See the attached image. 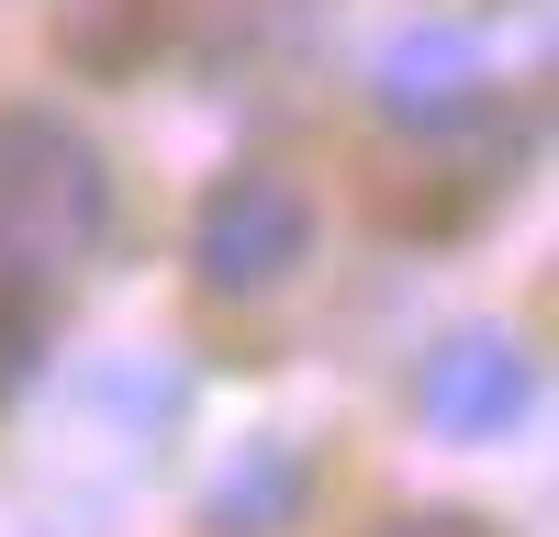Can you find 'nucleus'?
Returning <instances> with one entry per match:
<instances>
[{
	"instance_id": "1",
	"label": "nucleus",
	"mask_w": 559,
	"mask_h": 537,
	"mask_svg": "<svg viewBox=\"0 0 559 537\" xmlns=\"http://www.w3.org/2000/svg\"><path fill=\"white\" fill-rule=\"evenodd\" d=\"M112 224V168L57 112H0V268H68Z\"/></svg>"
},
{
	"instance_id": "2",
	"label": "nucleus",
	"mask_w": 559,
	"mask_h": 537,
	"mask_svg": "<svg viewBox=\"0 0 559 537\" xmlns=\"http://www.w3.org/2000/svg\"><path fill=\"white\" fill-rule=\"evenodd\" d=\"M302 258H313V202L280 168H236L224 191H202V213H191V281L202 291L258 302V291L292 281Z\"/></svg>"
},
{
	"instance_id": "3",
	"label": "nucleus",
	"mask_w": 559,
	"mask_h": 537,
	"mask_svg": "<svg viewBox=\"0 0 559 537\" xmlns=\"http://www.w3.org/2000/svg\"><path fill=\"white\" fill-rule=\"evenodd\" d=\"M414 403H426V426H437V437H459V448L515 437V426L537 415V358L503 336V325H471V336H448V347L426 358Z\"/></svg>"
},
{
	"instance_id": "4",
	"label": "nucleus",
	"mask_w": 559,
	"mask_h": 537,
	"mask_svg": "<svg viewBox=\"0 0 559 537\" xmlns=\"http://www.w3.org/2000/svg\"><path fill=\"white\" fill-rule=\"evenodd\" d=\"M492 90V57H481V34H459V23H414L381 45V79H369V102H381L392 123H459Z\"/></svg>"
},
{
	"instance_id": "5",
	"label": "nucleus",
	"mask_w": 559,
	"mask_h": 537,
	"mask_svg": "<svg viewBox=\"0 0 559 537\" xmlns=\"http://www.w3.org/2000/svg\"><path fill=\"white\" fill-rule=\"evenodd\" d=\"M302 492H313L302 437H247L236 460L213 470V492H202V526H213V537H280V526L302 515Z\"/></svg>"
},
{
	"instance_id": "6",
	"label": "nucleus",
	"mask_w": 559,
	"mask_h": 537,
	"mask_svg": "<svg viewBox=\"0 0 559 537\" xmlns=\"http://www.w3.org/2000/svg\"><path fill=\"white\" fill-rule=\"evenodd\" d=\"M90 403H102V415H123L134 437H168V415H179V370H168V358H146V370H134V358H112V370H90Z\"/></svg>"
},
{
	"instance_id": "7",
	"label": "nucleus",
	"mask_w": 559,
	"mask_h": 537,
	"mask_svg": "<svg viewBox=\"0 0 559 537\" xmlns=\"http://www.w3.org/2000/svg\"><path fill=\"white\" fill-rule=\"evenodd\" d=\"M34 336H45V313H34V302L12 291V302H0V392L23 381V358H34Z\"/></svg>"
},
{
	"instance_id": "8",
	"label": "nucleus",
	"mask_w": 559,
	"mask_h": 537,
	"mask_svg": "<svg viewBox=\"0 0 559 537\" xmlns=\"http://www.w3.org/2000/svg\"><path fill=\"white\" fill-rule=\"evenodd\" d=\"M369 537H503V526H481V515H392V526H369Z\"/></svg>"
}]
</instances>
